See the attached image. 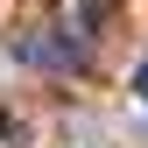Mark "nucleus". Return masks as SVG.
<instances>
[{
	"label": "nucleus",
	"mask_w": 148,
	"mask_h": 148,
	"mask_svg": "<svg viewBox=\"0 0 148 148\" xmlns=\"http://www.w3.org/2000/svg\"><path fill=\"white\" fill-rule=\"evenodd\" d=\"M134 92H141V99H148V57H141V71H134Z\"/></svg>",
	"instance_id": "f257e3e1"
}]
</instances>
